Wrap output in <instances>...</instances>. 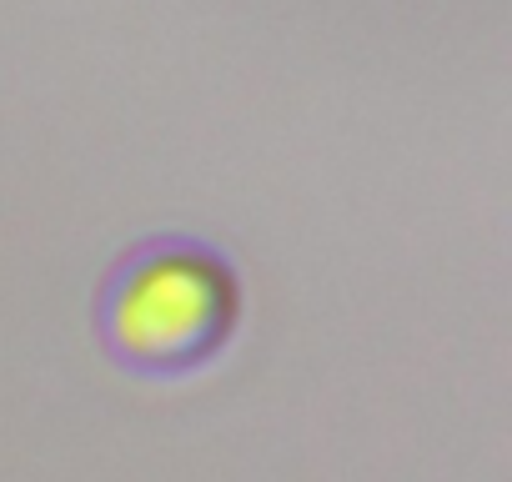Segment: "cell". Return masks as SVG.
<instances>
[{"mask_svg":"<svg viewBox=\"0 0 512 482\" xmlns=\"http://www.w3.org/2000/svg\"><path fill=\"white\" fill-rule=\"evenodd\" d=\"M236 272L196 236H151L101 287V337L136 372L201 367L231 332Z\"/></svg>","mask_w":512,"mask_h":482,"instance_id":"1","label":"cell"}]
</instances>
